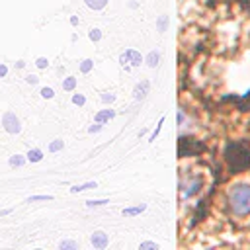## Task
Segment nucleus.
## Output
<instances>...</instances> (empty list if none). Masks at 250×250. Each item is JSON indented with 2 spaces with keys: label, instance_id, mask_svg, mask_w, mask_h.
I'll use <instances>...</instances> for the list:
<instances>
[{
  "label": "nucleus",
  "instance_id": "f257e3e1",
  "mask_svg": "<svg viewBox=\"0 0 250 250\" xmlns=\"http://www.w3.org/2000/svg\"><path fill=\"white\" fill-rule=\"evenodd\" d=\"M225 156H227V162L232 172H240L250 164V148L246 146V143L229 145Z\"/></svg>",
  "mask_w": 250,
  "mask_h": 250
},
{
  "label": "nucleus",
  "instance_id": "f03ea898",
  "mask_svg": "<svg viewBox=\"0 0 250 250\" xmlns=\"http://www.w3.org/2000/svg\"><path fill=\"white\" fill-rule=\"evenodd\" d=\"M229 205L232 213L236 215H246L250 213V186H236L229 191Z\"/></svg>",
  "mask_w": 250,
  "mask_h": 250
},
{
  "label": "nucleus",
  "instance_id": "7ed1b4c3",
  "mask_svg": "<svg viewBox=\"0 0 250 250\" xmlns=\"http://www.w3.org/2000/svg\"><path fill=\"white\" fill-rule=\"evenodd\" d=\"M141 61H143V57H141V53L135 51V49H127V51L121 53V57H119V62H121V66H123L125 70H131V68L139 66Z\"/></svg>",
  "mask_w": 250,
  "mask_h": 250
},
{
  "label": "nucleus",
  "instance_id": "20e7f679",
  "mask_svg": "<svg viewBox=\"0 0 250 250\" xmlns=\"http://www.w3.org/2000/svg\"><path fill=\"white\" fill-rule=\"evenodd\" d=\"M201 148H203L201 143H197V141H193V139H186V137H182V139H180L178 154H180V156H191L193 152H199Z\"/></svg>",
  "mask_w": 250,
  "mask_h": 250
},
{
  "label": "nucleus",
  "instance_id": "39448f33",
  "mask_svg": "<svg viewBox=\"0 0 250 250\" xmlns=\"http://www.w3.org/2000/svg\"><path fill=\"white\" fill-rule=\"evenodd\" d=\"M2 125H4V129H6L8 133H12V135H16V133H20V131H21L20 119L16 117V113H14V111H6V113L2 115Z\"/></svg>",
  "mask_w": 250,
  "mask_h": 250
},
{
  "label": "nucleus",
  "instance_id": "423d86ee",
  "mask_svg": "<svg viewBox=\"0 0 250 250\" xmlns=\"http://www.w3.org/2000/svg\"><path fill=\"white\" fill-rule=\"evenodd\" d=\"M90 242H92V246L94 248H98V250H102V248H105L107 246V234L104 232V230H96V232H92V236H90Z\"/></svg>",
  "mask_w": 250,
  "mask_h": 250
},
{
  "label": "nucleus",
  "instance_id": "0eeeda50",
  "mask_svg": "<svg viewBox=\"0 0 250 250\" xmlns=\"http://www.w3.org/2000/svg\"><path fill=\"white\" fill-rule=\"evenodd\" d=\"M148 88H150L148 80H141V82H137V86H135V90H133L135 100H145L146 94H148Z\"/></svg>",
  "mask_w": 250,
  "mask_h": 250
},
{
  "label": "nucleus",
  "instance_id": "6e6552de",
  "mask_svg": "<svg viewBox=\"0 0 250 250\" xmlns=\"http://www.w3.org/2000/svg\"><path fill=\"white\" fill-rule=\"evenodd\" d=\"M113 117H115V111H113V109H102V111L96 113L94 119H96L98 123H105V121H109V119H113Z\"/></svg>",
  "mask_w": 250,
  "mask_h": 250
},
{
  "label": "nucleus",
  "instance_id": "1a4fd4ad",
  "mask_svg": "<svg viewBox=\"0 0 250 250\" xmlns=\"http://www.w3.org/2000/svg\"><path fill=\"white\" fill-rule=\"evenodd\" d=\"M145 209H146V205H145V203H139V205H135V207H125L121 213H123V217H135V215L143 213Z\"/></svg>",
  "mask_w": 250,
  "mask_h": 250
},
{
  "label": "nucleus",
  "instance_id": "9d476101",
  "mask_svg": "<svg viewBox=\"0 0 250 250\" xmlns=\"http://www.w3.org/2000/svg\"><path fill=\"white\" fill-rule=\"evenodd\" d=\"M158 61H160V53H158V51H150V53L146 55V59H145V62H146L150 68L158 66Z\"/></svg>",
  "mask_w": 250,
  "mask_h": 250
},
{
  "label": "nucleus",
  "instance_id": "9b49d317",
  "mask_svg": "<svg viewBox=\"0 0 250 250\" xmlns=\"http://www.w3.org/2000/svg\"><path fill=\"white\" fill-rule=\"evenodd\" d=\"M90 188H98V184H96V182H86V184L74 186V188H70V193H80V191H86V189H90Z\"/></svg>",
  "mask_w": 250,
  "mask_h": 250
},
{
  "label": "nucleus",
  "instance_id": "f8f14e48",
  "mask_svg": "<svg viewBox=\"0 0 250 250\" xmlns=\"http://www.w3.org/2000/svg\"><path fill=\"white\" fill-rule=\"evenodd\" d=\"M25 158H27L29 162H39V160L43 158V152H41L39 148H31V150L25 154Z\"/></svg>",
  "mask_w": 250,
  "mask_h": 250
},
{
  "label": "nucleus",
  "instance_id": "ddd939ff",
  "mask_svg": "<svg viewBox=\"0 0 250 250\" xmlns=\"http://www.w3.org/2000/svg\"><path fill=\"white\" fill-rule=\"evenodd\" d=\"M84 2H86V6L92 8V10H102V8L107 4V0H84Z\"/></svg>",
  "mask_w": 250,
  "mask_h": 250
},
{
  "label": "nucleus",
  "instance_id": "4468645a",
  "mask_svg": "<svg viewBox=\"0 0 250 250\" xmlns=\"http://www.w3.org/2000/svg\"><path fill=\"white\" fill-rule=\"evenodd\" d=\"M59 246H61V250H76L78 248V244L74 240H62Z\"/></svg>",
  "mask_w": 250,
  "mask_h": 250
},
{
  "label": "nucleus",
  "instance_id": "2eb2a0df",
  "mask_svg": "<svg viewBox=\"0 0 250 250\" xmlns=\"http://www.w3.org/2000/svg\"><path fill=\"white\" fill-rule=\"evenodd\" d=\"M74 86H76V78H74V76H68V78L62 82V88H64V90H68V92H70V90H74Z\"/></svg>",
  "mask_w": 250,
  "mask_h": 250
},
{
  "label": "nucleus",
  "instance_id": "dca6fc26",
  "mask_svg": "<svg viewBox=\"0 0 250 250\" xmlns=\"http://www.w3.org/2000/svg\"><path fill=\"white\" fill-rule=\"evenodd\" d=\"M25 160H27V158H23V156H20V154H14V156H10V166H21Z\"/></svg>",
  "mask_w": 250,
  "mask_h": 250
},
{
  "label": "nucleus",
  "instance_id": "f3484780",
  "mask_svg": "<svg viewBox=\"0 0 250 250\" xmlns=\"http://www.w3.org/2000/svg\"><path fill=\"white\" fill-rule=\"evenodd\" d=\"M92 66H94V61H92V59H84L82 64H80V70H82V72H90Z\"/></svg>",
  "mask_w": 250,
  "mask_h": 250
},
{
  "label": "nucleus",
  "instance_id": "a211bd4d",
  "mask_svg": "<svg viewBox=\"0 0 250 250\" xmlns=\"http://www.w3.org/2000/svg\"><path fill=\"white\" fill-rule=\"evenodd\" d=\"M62 146H64V143H62L61 139H57V141H53V143L49 145V150H51V152H59Z\"/></svg>",
  "mask_w": 250,
  "mask_h": 250
},
{
  "label": "nucleus",
  "instance_id": "6ab92c4d",
  "mask_svg": "<svg viewBox=\"0 0 250 250\" xmlns=\"http://www.w3.org/2000/svg\"><path fill=\"white\" fill-rule=\"evenodd\" d=\"M162 123H164V117H160V121H158V125H156V127H154V131L150 133V137H148V141H150V143H152V141L156 139V135L160 133V129H162Z\"/></svg>",
  "mask_w": 250,
  "mask_h": 250
},
{
  "label": "nucleus",
  "instance_id": "aec40b11",
  "mask_svg": "<svg viewBox=\"0 0 250 250\" xmlns=\"http://www.w3.org/2000/svg\"><path fill=\"white\" fill-rule=\"evenodd\" d=\"M53 199V195H31V197H27V203H31V201H51Z\"/></svg>",
  "mask_w": 250,
  "mask_h": 250
},
{
  "label": "nucleus",
  "instance_id": "412c9836",
  "mask_svg": "<svg viewBox=\"0 0 250 250\" xmlns=\"http://www.w3.org/2000/svg\"><path fill=\"white\" fill-rule=\"evenodd\" d=\"M139 248L141 250H158V244L156 242H141Z\"/></svg>",
  "mask_w": 250,
  "mask_h": 250
},
{
  "label": "nucleus",
  "instance_id": "4be33fe9",
  "mask_svg": "<svg viewBox=\"0 0 250 250\" xmlns=\"http://www.w3.org/2000/svg\"><path fill=\"white\" fill-rule=\"evenodd\" d=\"M41 96H43L45 100H51V98L55 96V92H53V88H47V86H45V88H41Z\"/></svg>",
  "mask_w": 250,
  "mask_h": 250
},
{
  "label": "nucleus",
  "instance_id": "5701e85b",
  "mask_svg": "<svg viewBox=\"0 0 250 250\" xmlns=\"http://www.w3.org/2000/svg\"><path fill=\"white\" fill-rule=\"evenodd\" d=\"M105 203H109V201L107 199H92V201H86L88 207H98V205H105Z\"/></svg>",
  "mask_w": 250,
  "mask_h": 250
},
{
  "label": "nucleus",
  "instance_id": "b1692460",
  "mask_svg": "<svg viewBox=\"0 0 250 250\" xmlns=\"http://www.w3.org/2000/svg\"><path fill=\"white\" fill-rule=\"evenodd\" d=\"M88 37H90L92 41H100V37H102V31H100V29H90Z\"/></svg>",
  "mask_w": 250,
  "mask_h": 250
},
{
  "label": "nucleus",
  "instance_id": "393cba45",
  "mask_svg": "<svg viewBox=\"0 0 250 250\" xmlns=\"http://www.w3.org/2000/svg\"><path fill=\"white\" fill-rule=\"evenodd\" d=\"M84 102H86V98H84L82 94H74V96H72V104H76V105H84Z\"/></svg>",
  "mask_w": 250,
  "mask_h": 250
},
{
  "label": "nucleus",
  "instance_id": "a878e982",
  "mask_svg": "<svg viewBox=\"0 0 250 250\" xmlns=\"http://www.w3.org/2000/svg\"><path fill=\"white\" fill-rule=\"evenodd\" d=\"M166 25H168V18L162 16V18L158 20V31H166Z\"/></svg>",
  "mask_w": 250,
  "mask_h": 250
},
{
  "label": "nucleus",
  "instance_id": "bb28decb",
  "mask_svg": "<svg viewBox=\"0 0 250 250\" xmlns=\"http://www.w3.org/2000/svg\"><path fill=\"white\" fill-rule=\"evenodd\" d=\"M35 64H37V66H39V68H47V64H49V61H47V59H45V57H39V59H37V62H35Z\"/></svg>",
  "mask_w": 250,
  "mask_h": 250
},
{
  "label": "nucleus",
  "instance_id": "cd10ccee",
  "mask_svg": "<svg viewBox=\"0 0 250 250\" xmlns=\"http://www.w3.org/2000/svg\"><path fill=\"white\" fill-rule=\"evenodd\" d=\"M115 100V94H102V102H105V104H111Z\"/></svg>",
  "mask_w": 250,
  "mask_h": 250
},
{
  "label": "nucleus",
  "instance_id": "c85d7f7f",
  "mask_svg": "<svg viewBox=\"0 0 250 250\" xmlns=\"http://www.w3.org/2000/svg\"><path fill=\"white\" fill-rule=\"evenodd\" d=\"M25 82H29V84H37V82H39V78H37L35 74H29V76H25Z\"/></svg>",
  "mask_w": 250,
  "mask_h": 250
},
{
  "label": "nucleus",
  "instance_id": "c756f323",
  "mask_svg": "<svg viewBox=\"0 0 250 250\" xmlns=\"http://www.w3.org/2000/svg\"><path fill=\"white\" fill-rule=\"evenodd\" d=\"M100 129H102V123H98V121H96V123H94L90 129H88V133H98Z\"/></svg>",
  "mask_w": 250,
  "mask_h": 250
},
{
  "label": "nucleus",
  "instance_id": "7c9ffc66",
  "mask_svg": "<svg viewBox=\"0 0 250 250\" xmlns=\"http://www.w3.org/2000/svg\"><path fill=\"white\" fill-rule=\"evenodd\" d=\"M184 121H186V115H184V111L180 109V111H178V125H184Z\"/></svg>",
  "mask_w": 250,
  "mask_h": 250
},
{
  "label": "nucleus",
  "instance_id": "2f4dec72",
  "mask_svg": "<svg viewBox=\"0 0 250 250\" xmlns=\"http://www.w3.org/2000/svg\"><path fill=\"white\" fill-rule=\"evenodd\" d=\"M6 72H8L6 64H0V78H2V76H6Z\"/></svg>",
  "mask_w": 250,
  "mask_h": 250
},
{
  "label": "nucleus",
  "instance_id": "473e14b6",
  "mask_svg": "<svg viewBox=\"0 0 250 250\" xmlns=\"http://www.w3.org/2000/svg\"><path fill=\"white\" fill-rule=\"evenodd\" d=\"M10 213H12V209H0V217L2 215H10Z\"/></svg>",
  "mask_w": 250,
  "mask_h": 250
},
{
  "label": "nucleus",
  "instance_id": "72a5a7b5",
  "mask_svg": "<svg viewBox=\"0 0 250 250\" xmlns=\"http://www.w3.org/2000/svg\"><path fill=\"white\" fill-rule=\"evenodd\" d=\"M70 23H72V25H78V18H76V16H72V18H70Z\"/></svg>",
  "mask_w": 250,
  "mask_h": 250
}]
</instances>
